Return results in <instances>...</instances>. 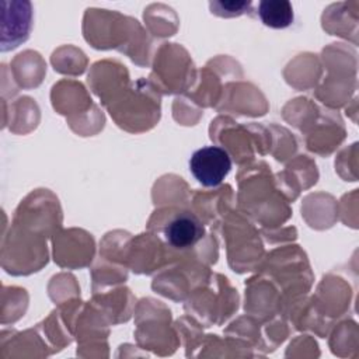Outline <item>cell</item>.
I'll return each mask as SVG.
<instances>
[{"label": "cell", "mask_w": 359, "mask_h": 359, "mask_svg": "<svg viewBox=\"0 0 359 359\" xmlns=\"http://www.w3.org/2000/svg\"><path fill=\"white\" fill-rule=\"evenodd\" d=\"M231 170L230 154L219 146L195 150L189 158V171L203 187L212 188L223 182Z\"/></svg>", "instance_id": "obj_1"}, {"label": "cell", "mask_w": 359, "mask_h": 359, "mask_svg": "<svg viewBox=\"0 0 359 359\" xmlns=\"http://www.w3.org/2000/svg\"><path fill=\"white\" fill-rule=\"evenodd\" d=\"M1 50L17 48L27 41L31 22L32 8L28 1H1Z\"/></svg>", "instance_id": "obj_2"}, {"label": "cell", "mask_w": 359, "mask_h": 359, "mask_svg": "<svg viewBox=\"0 0 359 359\" xmlns=\"http://www.w3.org/2000/svg\"><path fill=\"white\" fill-rule=\"evenodd\" d=\"M205 236L202 222L192 213H178L164 229L167 243L175 248H188L195 245Z\"/></svg>", "instance_id": "obj_3"}, {"label": "cell", "mask_w": 359, "mask_h": 359, "mask_svg": "<svg viewBox=\"0 0 359 359\" xmlns=\"http://www.w3.org/2000/svg\"><path fill=\"white\" fill-rule=\"evenodd\" d=\"M258 15L269 28H286L293 22V7L286 0H262L258 4Z\"/></svg>", "instance_id": "obj_4"}, {"label": "cell", "mask_w": 359, "mask_h": 359, "mask_svg": "<svg viewBox=\"0 0 359 359\" xmlns=\"http://www.w3.org/2000/svg\"><path fill=\"white\" fill-rule=\"evenodd\" d=\"M250 1H213L210 3V10L213 14L222 15V17H234L245 13L250 8Z\"/></svg>", "instance_id": "obj_5"}]
</instances>
